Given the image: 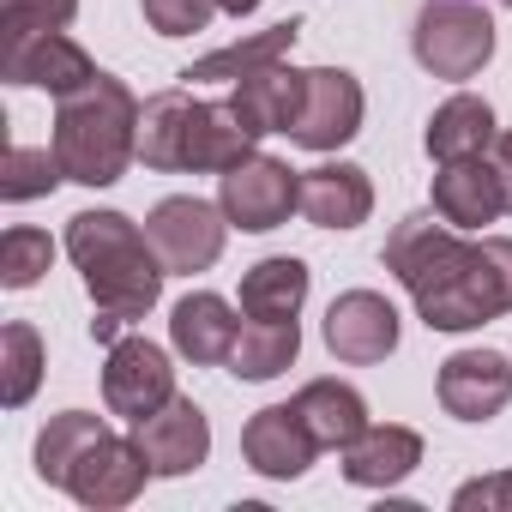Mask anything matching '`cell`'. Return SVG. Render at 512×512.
<instances>
[{
	"label": "cell",
	"instance_id": "30bf717a",
	"mask_svg": "<svg viewBox=\"0 0 512 512\" xmlns=\"http://www.w3.org/2000/svg\"><path fill=\"white\" fill-rule=\"evenodd\" d=\"M151 464L139 452V440H121V434H103L79 452V464L67 470V494L91 512H115V506H133L139 488H145Z\"/></svg>",
	"mask_w": 512,
	"mask_h": 512
},
{
	"label": "cell",
	"instance_id": "484cf974",
	"mask_svg": "<svg viewBox=\"0 0 512 512\" xmlns=\"http://www.w3.org/2000/svg\"><path fill=\"white\" fill-rule=\"evenodd\" d=\"M103 434H109V422L91 416V410H61V416H49L43 434H37V476L55 482V488H67V470H73L79 452H85L91 440H103Z\"/></svg>",
	"mask_w": 512,
	"mask_h": 512
},
{
	"label": "cell",
	"instance_id": "3957f363",
	"mask_svg": "<svg viewBox=\"0 0 512 512\" xmlns=\"http://www.w3.org/2000/svg\"><path fill=\"white\" fill-rule=\"evenodd\" d=\"M260 133H247V121L223 103H199L193 91H157L139 109V157L145 169L163 175H223L241 157H253Z\"/></svg>",
	"mask_w": 512,
	"mask_h": 512
},
{
	"label": "cell",
	"instance_id": "7402d4cb",
	"mask_svg": "<svg viewBox=\"0 0 512 512\" xmlns=\"http://www.w3.org/2000/svg\"><path fill=\"white\" fill-rule=\"evenodd\" d=\"M296 410H302V422L314 428L320 452H344V446L362 440V428H368V398H362L356 386H344V380H308V386L296 392Z\"/></svg>",
	"mask_w": 512,
	"mask_h": 512
},
{
	"label": "cell",
	"instance_id": "836d02e7",
	"mask_svg": "<svg viewBox=\"0 0 512 512\" xmlns=\"http://www.w3.org/2000/svg\"><path fill=\"white\" fill-rule=\"evenodd\" d=\"M217 7H223V13H235V19H241V13H253V7H260V0H217Z\"/></svg>",
	"mask_w": 512,
	"mask_h": 512
},
{
	"label": "cell",
	"instance_id": "52a82bcc",
	"mask_svg": "<svg viewBox=\"0 0 512 512\" xmlns=\"http://www.w3.org/2000/svg\"><path fill=\"white\" fill-rule=\"evenodd\" d=\"M145 235H151L157 260H163L169 272L193 278V272H211V266H217L223 235H229V217H223V205H205V199H193V193H175V199H163V205L145 217Z\"/></svg>",
	"mask_w": 512,
	"mask_h": 512
},
{
	"label": "cell",
	"instance_id": "e0dca14e",
	"mask_svg": "<svg viewBox=\"0 0 512 512\" xmlns=\"http://www.w3.org/2000/svg\"><path fill=\"white\" fill-rule=\"evenodd\" d=\"M374 211V181L356 163H320L302 175V217L314 229H356Z\"/></svg>",
	"mask_w": 512,
	"mask_h": 512
},
{
	"label": "cell",
	"instance_id": "ffe728a7",
	"mask_svg": "<svg viewBox=\"0 0 512 512\" xmlns=\"http://www.w3.org/2000/svg\"><path fill=\"white\" fill-rule=\"evenodd\" d=\"M302 85H308V73L272 61V67H260V73L235 79L229 109L247 121V133H260V139H266V133H290V121H296V109H302Z\"/></svg>",
	"mask_w": 512,
	"mask_h": 512
},
{
	"label": "cell",
	"instance_id": "277c9868",
	"mask_svg": "<svg viewBox=\"0 0 512 512\" xmlns=\"http://www.w3.org/2000/svg\"><path fill=\"white\" fill-rule=\"evenodd\" d=\"M139 109L145 103L115 73H97L85 91L61 97L55 157H61L67 181H79V187H115L127 175V163L139 157Z\"/></svg>",
	"mask_w": 512,
	"mask_h": 512
},
{
	"label": "cell",
	"instance_id": "83f0119b",
	"mask_svg": "<svg viewBox=\"0 0 512 512\" xmlns=\"http://www.w3.org/2000/svg\"><path fill=\"white\" fill-rule=\"evenodd\" d=\"M79 0H0V55H13L49 31H67Z\"/></svg>",
	"mask_w": 512,
	"mask_h": 512
},
{
	"label": "cell",
	"instance_id": "5b68a950",
	"mask_svg": "<svg viewBox=\"0 0 512 512\" xmlns=\"http://www.w3.org/2000/svg\"><path fill=\"white\" fill-rule=\"evenodd\" d=\"M410 49L434 79H476L494 61V19L476 0H428L416 13Z\"/></svg>",
	"mask_w": 512,
	"mask_h": 512
},
{
	"label": "cell",
	"instance_id": "f546056e",
	"mask_svg": "<svg viewBox=\"0 0 512 512\" xmlns=\"http://www.w3.org/2000/svg\"><path fill=\"white\" fill-rule=\"evenodd\" d=\"M49 266H55V241H49V229L13 223L7 235H0V284H7V290H31Z\"/></svg>",
	"mask_w": 512,
	"mask_h": 512
},
{
	"label": "cell",
	"instance_id": "d6a6232c",
	"mask_svg": "<svg viewBox=\"0 0 512 512\" xmlns=\"http://www.w3.org/2000/svg\"><path fill=\"white\" fill-rule=\"evenodd\" d=\"M494 169H500V187H506V211H512V133H500L494 139V157H488Z\"/></svg>",
	"mask_w": 512,
	"mask_h": 512
},
{
	"label": "cell",
	"instance_id": "cb8c5ba5",
	"mask_svg": "<svg viewBox=\"0 0 512 512\" xmlns=\"http://www.w3.org/2000/svg\"><path fill=\"white\" fill-rule=\"evenodd\" d=\"M302 356V326L296 320H253L235 332V350H229V374L235 380H278L290 362Z\"/></svg>",
	"mask_w": 512,
	"mask_h": 512
},
{
	"label": "cell",
	"instance_id": "8992f818",
	"mask_svg": "<svg viewBox=\"0 0 512 512\" xmlns=\"http://www.w3.org/2000/svg\"><path fill=\"white\" fill-rule=\"evenodd\" d=\"M217 205L235 229L247 235H266L278 223H290V211H302V175L278 157H241L235 169L217 175Z\"/></svg>",
	"mask_w": 512,
	"mask_h": 512
},
{
	"label": "cell",
	"instance_id": "603a6c76",
	"mask_svg": "<svg viewBox=\"0 0 512 512\" xmlns=\"http://www.w3.org/2000/svg\"><path fill=\"white\" fill-rule=\"evenodd\" d=\"M308 302V266L296 253H272V260L247 266L241 278V314L253 320H296Z\"/></svg>",
	"mask_w": 512,
	"mask_h": 512
},
{
	"label": "cell",
	"instance_id": "e575fe53",
	"mask_svg": "<svg viewBox=\"0 0 512 512\" xmlns=\"http://www.w3.org/2000/svg\"><path fill=\"white\" fill-rule=\"evenodd\" d=\"M506 7H512V0H506Z\"/></svg>",
	"mask_w": 512,
	"mask_h": 512
},
{
	"label": "cell",
	"instance_id": "f1b7e54d",
	"mask_svg": "<svg viewBox=\"0 0 512 512\" xmlns=\"http://www.w3.org/2000/svg\"><path fill=\"white\" fill-rule=\"evenodd\" d=\"M61 181H67V169H61L55 145H49V151L13 145L7 157H0V193H7L13 205H25V199H43V193H55Z\"/></svg>",
	"mask_w": 512,
	"mask_h": 512
},
{
	"label": "cell",
	"instance_id": "6da1fadb",
	"mask_svg": "<svg viewBox=\"0 0 512 512\" xmlns=\"http://www.w3.org/2000/svg\"><path fill=\"white\" fill-rule=\"evenodd\" d=\"M428 332H470L512 314V235L464 241L440 211H410L380 247Z\"/></svg>",
	"mask_w": 512,
	"mask_h": 512
},
{
	"label": "cell",
	"instance_id": "44dd1931",
	"mask_svg": "<svg viewBox=\"0 0 512 512\" xmlns=\"http://www.w3.org/2000/svg\"><path fill=\"white\" fill-rule=\"evenodd\" d=\"M494 139H500L494 109H488L482 97H470V91L446 97V103L428 115V133H422V145H428V157H434V163L482 157V151H494Z\"/></svg>",
	"mask_w": 512,
	"mask_h": 512
},
{
	"label": "cell",
	"instance_id": "d6986e66",
	"mask_svg": "<svg viewBox=\"0 0 512 512\" xmlns=\"http://www.w3.org/2000/svg\"><path fill=\"white\" fill-rule=\"evenodd\" d=\"M422 464V434L398 428V422H368L362 440L344 446V476L356 488H392Z\"/></svg>",
	"mask_w": 512,
	"mask_h": 512
},
{
	"label": "cell",
	"instance_id": "5bb4252c",
	"mask_svg": "<svg viewBox=\"0 0 512 512\" xmlns=\"http://www.w3.org/2000/svg\"><path fill=\"white\" fill-rule=\"evenodd\" d=\"M440 404L458 422H488L512 404V362L500 350H458L440 362Z\"/></svg>",
	"mask_w": 512,
	"mask_h": 512
},
{
	"label": "cell",
	"instance_id": "4dcf8cb0",
	"mask_svg": "<svg viewBox=\"0 0 512 512\" xmlns=\"http://www.w3.org/2000/svg\"><path fill=\"white\" fill-rule=\"evenodd\" d=\"M139 13L157 37H199L217 13V0H139Z\"/></svg>",
	"mask_w": 512,
	"mask_h": 512
},
{
	"label": "cell",
	"instance_id": "2e32d148",
	"mask_svg": "<svg viewBox=\"0 0 512 512\" xmlns=\"http://www.w3.org/2000/svg\"><path fill=\"white\" fill-rule=\"evenodd\" d=\"M434 211L452 223V229H482L494 217H506V187H500V169L488 157H458V163H440L434 175Z\"/></svg>",
	"mask_w": 512,
	"mask_h": 512
},
{
	"label": "cell",
	"instance_id": "ac0fdd59",
	"mask_svg": "<svg viewBox=\"0 0 512 512\" xmlns=\"http://www.w3.org/2000/svg\"><path fill=\"white\" fill-rule=\"evenodd\" d=\"M235 332H241V326H235V308H229L223 296H211V290L181 296L175 314H169V344H175L193 368H217V362H229Z\"/></svg>",
	"mask_w": 512,
	"mask_h": 512
},
{
	"label": "cell",
	"instance_id": "9a60e30c",
	"mask_svg": "<svg viewBox=\"0 0 512 512\" xmlns=\"http://www.w3.org/2000/svg\"><path fill=\"white\" fill-rule=\"evenodd\" d=\"M97 73H103V67H97L67 31H49V37L25 43V49H13V55H0V79H7V85H37V91H49V97H73V91H85Z\"/></svg>",
	"mask_w": 512,
	"mask_h": 512
},
{
	"label": "cell",
	"instance_id": "ba28073f",
	"mask_svg": "<svg viewBox=\"0 0 512 512\" xmlns=\"http://www.w3.org/2000/svg\"><path fill=\"white\" fill-rule=\"evenodd\" d=\"M169 398H175V368H169L163 344H151V338H115L109 362H103V404H109V416L145 422Z\"/></svg>",
	"mask_w": 512,
	"mask_h": 512
},
{
	"label": "cell",
	"instance_id": "7c38bea8",
	"mask_svg": "<svg viewBox=\"0 0 512 512\" xmlns=\"http://www.w3.org/2000/svg\"><path fill=\"white\" fill-rule=\"evenodd\" d=\"M314 452H320V440H314V428L302 422L296 404H266V410H253L247 428H241V458H247V470H260V476H272V482L308 476Z\"/></svg>",
	"mask_w": 512,
	"mask_h": 512
},
{
	"label": "cell",
	"instance_id": "9c48e42d",
	"mask_svg": "<svg viewBox=\"0 0 512 512\" xmlns=\"http://www.w3.org/2000/svg\"><path fill=\"white\" fill-rule=\"evenodd\" d=\"M362 133V85L344 67H314L302 85V109L290 121V139L308 151H338Z\"/></svg>",
	"mask_w": 512,
	"mask_h": 512
},
{
	"label": "cell",
	"instance_id": "4fadbf2b",
	"mask_svg": "<svg viewBox=\"0 0 512 512\" xmlns=\"http://www.w3.org/2000/svg\"><path fill=\"white\" fill-rule=\"evenodd\" d=\"M133 440H139L151 476H187L211 452V422H205V410L193 398H169L163 410H151L145 422H133Z\"/></svg>",
	"mask_w": 512,
	"mask_h": 512
},
{
	"label": "cell",
	"instance_id": "4316f807",
	"mask_svg": "<svg viewBox=\"0 0 512 512\" xmlns=\"http://www.w3.org/2000/svg\"><path fill=\"white\" fill-rule=\"evenodd\" d=\"M43 338H37V326L31 320H7L0 326V404L7 410H19V404H31V392H37V380H43Z\"/></svg>",
	"mask_w": 512,
	"mask_h": 512
},
{
	"label": "cell",
	"instance_id": "d4e9b609",
	"mask_svg": "<svg viewBox=\"0 0 512 512\" xmlns=\"http://www.w3.org/2000/svg\"><path fill=\"white\" fill-rule=\"evenodd\" d=\"M296 37H302V19H284V25H272V31H253V37H241V43H229V49L193 61V67H181V79H187V85H193V79H223V85H235V79H247V73L284 61V55L296 49Z\"/></svg>",
	"mask_w": 512,
	"mask_h": 512
},
{
	"label": "cell",
	"instance_id": "7a4b0ae2",
	"mask_svg": "<svg viewBox=\"0 0 512 512\" xmlns=\"http://www.w3.org/2000/svg\"><path fill=\"white\" fill-rule=\"evenodd\" d=\"M67 253H73V266H79L85 296H91L97 314L133 326V320H145L157 308L169 266L157 260L151 235L133 217H121V211H79L67 223Z\"/></svg>",
	"mask_w": 512,
	"mask_h": 512
},
{
	"label": "cell",
	"instance_id": "1f68e13d",
	"mask_svg": "<svg viewBox=\"0 0 512 512\" xmlns=\"http://www.w3.org/2000/svg\"><path fill=\"white\" fill-rule=\"evenodd\" d=\"M452 506L458 512H512V470H500V476H476V482H464L458 494H452Z\"/></svg>",
	"mask_w": 512,
	"mask_h": 512
},
{
	"label": "cell",
	"instance_id": "8fae6325",
	"mask_svg": "<svg viewBox=\"0 0 512 512\" xmlns=\"http://www.w3.org/2000/svg\"><path fill=\"white\" fill-rule=\"evenodd\" d=\"M326 350L350 368H374L398 350V308L374 290H344L326 308Z\"/></svg>",
	"mask_w": 512,
	"mask_h": 512
}]
</instances>
